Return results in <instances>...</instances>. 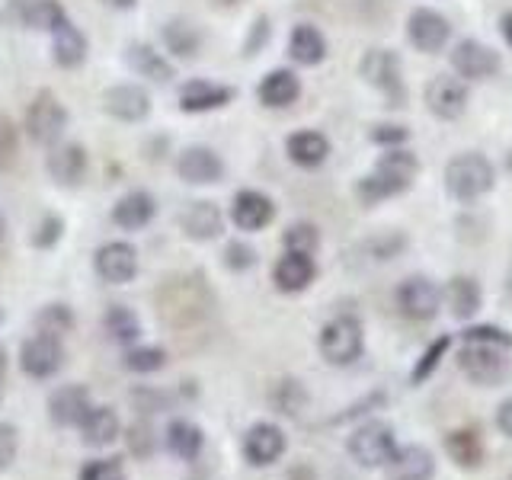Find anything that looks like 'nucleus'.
Segmentation results:
<instances>
[{
  "label": "nucleus",
  "mask_w": 512,
  "mask_h": 480,
  "mask_svg": "<svg viewBox=\"0 0 512 480\" xmlns=\"http://www.w3.org/2000/svg\"><path fill=\"white\" fill-rule=\"evenodd\" d=\"M154 212H157V202L151 192L132 189L116 202V208H112V221H116L122 231H141L151 224Z\"/></svg>",
  "instance_id": "nucleus-23"
},
{
  "label": "nucleus",
  "mask_w": 512,
  "mask_h": 480,
  "mask_svg": "<svg viewBox=\"0 0 512 480\" xmlns=\"http://www.w3.org/2000/svg\"><path fill=\"white\" fill-rule=\"evenodd\" d=\"M45 170L58 186L74 189L84 183V176H87V151L80 148V144H55L52 154L45 160Z\"/></svg>",
  "instance_id": "nucleus-15"
},
{
  "label": "nucleus",
  "mask_w": 512,
  "mask_h": 480,
  "mask_svg": "<svg viewBox=\"0 0 512 480\" xmlns=\"http://www.w3.org/2000/svg\"><path fill=\"white\" fill-rule=\"evenodd\" d=\"M442 292L429 276H410L397 285V308L410 320H432L439 314Z\"/></svg>",
  "instance_id": "nucleus-8"
},
{
  "label": "nucleus",
  "mask_w": 512,
  "mask_h": 480,
  "mask_svg": "<svg viewBox=\"0 0 512 480\" xmlns=\"http://www.w3.org/2000/svg\"><path fill=\"white\" fill-rule=\"evenodd\" d=\"M106 4H109V7H116V10H132V7L138 4V0H106Z\"/></svg>",
  "instance_id": "nucleus-50"
},
{
  "label": "nucleus",
  "mask_w": 512,
  "mask_h": 480,
  "mask_svg": "<svg viewBox=\"0 0 512 480\" xmlns=\"http://www.w3.org/2000/svg\"><path fill=\"white\" fill-rule=\"evenodd\" d=\"M103 327L109 333V340H116L122 346L135 343L141 336V320L132 308H125V304H112V308L106 311L103 317Z\"/></svg>",
  "instance_id": "nucleus-34"
},
{
  "label": "nucleus",
  "mask_w": 512,
  "mask_h": 480,
  "mask_svg": "<svg viewBox=\"0 0 512 480\" xmlns=\"http://www.w3.org/2000/svg\"><path fill=\"white\" fill-rule=\"evenodd\" d=\"M407 39L416 45V52L436 55L448 45V39H452V26H448V20L442 13L420 7V10H413L410 20H407Z\"/></svg>",
  "instance_id": "nucleus-11"
},
{
  "label": "nucleus",
  "mask_w": 512,
  "mask_h": 480,
  "mask_svg": "<svg viewBox=\"0 0 512 480\" xmlns=\"http://www.w3.org/2000/svg\"><path fill=\"white\" fill-rule=\"evenodd\" d=\"M180 224H183L186 237L202 240V244H205V240L221 237V231H224V215H221V208L215 202H192L186 212H183Z\"/></svg>",
  "instance_id": "nucleus-27"
},
{
  "label": "nucleus",
  "mask_w": 512,
  "mask_h": 480,
  "mask_svg": "<svg viewBox=\"0 0 512 480\" xmlns=\"http://www.w3.org/2000/svg\"><path fill=\"white\" fill-rule=\"evenodd\" d=\"M317 346H320V356H324L330 365H352L362 356V346H365L362 324L349 314L333 317L330 324L320 330Z\"/></svg>",
  "instance_id": "nucleus-4"
},
{
  "label": "nucleus",
  "mask_w": 512,
  "mask_h": 480,
  "mask_svg": "<svg viewBox=\"0 0 512 480\" xmlns=\"http://www.w3.org/2000/svg\"><path fill=\"white\" fill-rule=\"evenodd\" d=\"M458 365L474 384H500L509 375V359L496 343H468L461 349Z\"/></svg>",
  "instance_id": "nucleus-6"
},
{
  "label": "nucleus",
  "mask_w": 512,
  "mask_h": 480,
  "mask_svg": "<svg viewBox=\"0 0 512 480\" xmlns=\"http://www.w3.org/2000/svg\"><path fill=\"white\" fill-rule=\"evenodd\" d=\"M80 480H128L119 458H96L80 468Z\"/></svg>",
  "instance_id": "nucleus-39"
},
{
  "label": "nucleus",
  "mask_w": 512,
  "mask_h": 480,
  "mask_svg": "<svg viewBox=\"0 0 512 480\" xmlns=\"http://www.w3.org/2000/svg\"><path fill=\"white\" fill-rule=\"evenodd\" d=\"M71 327H74V314L68 304H45V308L36 314V330L42 336H55V340H61Z\"/></svg>",
  "instance_id": "nucleus-36"
},
{
  "label": "nucleus",
  "mask_w": 512,
  "mask_h": 480,
  "mask_svg": "<svg viewBox=\"0 0 512 480\" xmlns=\"http://www.w3.org/2000/svg\"><path fill=\"white\" fill-rule=\"evenodd\" d=\"M224 4H234V0H224Z\"/></svg>",
  "instance_id": "nucleus-54"
},
{
  "label": "nucleus",
  "mask_w": 512,
  "mask_h": 480,
  "mask_svg": "<svg viewBox=\"0 0 512 480\" xmlns=\"http://www.w3.org/2000/svg\"><path fill=\"white\" fill-rule=\"evenodd\" d=\"M503 39H506V45L512 48V13L503 16Z\"/></svg>",
  "instance_id": "nucleus-49"
},
{
  "label": "nucleus",
  "mask_w": 512,
  "mask_h": 480,
  "mask_svg": "<svg viewBox=\"0 0 512 480\" xmlns=\"http://www.w3.org/2000/svg\"><path fill=\"white\" fill-rule=\"evenodd\" d=\"M452 68L458 77L468 80H487L500 71V55L493 52L490 45L477 42V39H461L452 52Z\"/></svg>",
  "instance_id": "nucleus-12"
},
{
  "label": "nucleus",
  "mask_w": 512,
  "mask_h": 480,
  "mask_svg": "<svg viewBox=\"0 0 512 480\" xmlns=\"http://www.w3.org/2000/svg\"><path fill=\"white\" fill-rule=\"evenodd\" d=\"M0 320H4V311H0Z\"/></svg>",
  "instance_id": "nucleus-55"
},
{
  "label": "nucleus",
  "mask_w": 512,
  "mask_h": 480,
  "mask_svg": "<svg viewBox=\"0 0 512 480\" xmlns=\"http://www.w3.org/2000/svg\"><path fill=\"white\" fill-rule=\"evenodd\" d=\"M448 346H452V340H448V336H442V340H436V343H432L429 349H426V356H423V362L420 365H416V372H413V381H423L429 372H432V368H436V362L445 356V349Z\"/></svg>",
  "instance_id": "nucleus-44"
},
{
  "label": "nucleus",
  "mask_w": 512,
  "mask_h": 480,
  "mask_svg": "<svg viewBox=\"0 0 512 480\" xmlns=\"http://www.w3.org/2000/svg\"><path fill=\"white\" fill-rule=\"evenodd\" d=\"M64 128H68V112L58 103V96H52L48 90H42L36 100L26 109V132L36 144H45V148H55L61 141Z\"/></svg>",
  "instance_id": "nucleus-5"
},
{
  "label": "nucleus",
  "mask_w": 512,
  "mask_h": 480,
  "mask_svg": "<svg viewBox=\"0 0 512 480\" xmlns=\"http://www.w3.org/2000/svg\"><path fill=\"white\" fill-rule=\"evenodd\" d=\"M93 269L103 282L125 285L138 276V250L125 240H109L93 253Z\"/></svg>",
  "instance_id": "nucleus-9"
},
{
  "label": "nucleus",
  "mask_w": 512,
  "mask_h": 480,
  "mask_svg": "<svg viewBox=\"0 0 512 480\" xmlns=\"http://www.w3.org/2000/svg\"><path fill=\"white\" fill-rule=\"evenodd\" d=\"M349 455L356 458L362 468H388L391 458L397 455V442H394V429L381 420L362 423L356 432L349 436Z\"/></svg>",
  "instance_id": "nucleus-3"
},
{
  "label": "nucleus",
  "mask_w": 512,
  "mask_h": 480,
  "mask_svg": "<svg viewBox=\"0 0 512 480\" xmlns=\"http://www.w3.org/2000/svg\"><path fill=\"white\" fill-rule=\"evenodd\" d=\"M0 400H4V378H0Z\"/></svg>",
  "instance_id": "nucleus-53"
},
{
  "label": "nucleus",
  "mask_w": 512,
  "mask_h": 480,
  "mask_svg": "<svg viewBox=\"0 0 512 480\" xmlns=\"http://www.w3.org/2000/svg\"><path fill=\"white\" fill-rule=\"evenodd\" d=\"M90 407V391L84 384H64L48 397V420L58 426H80Z\"/></svg>",
  "instance_id": "nucleus-17"
},
{
  "label": "nucleus",
  "mask_w": 512,
  "mask_h": 480,
  "mask_svg": "<svg viewBox=\"0 0 512 480\" xmlns=\"http://www.w3.org/2000/svg\"><path fill=\"white\" fill-rule=\"evenodd\" d=\"M125 61H128V68H132L135 74L148 77V80H157V84H170V77H173L170 61L160 52H154L151 45H144V42L128 45L125 48Z\"/></svg>",
  "instance_id": "nucleus-30"
},
{
  "label": "nucleus",
  "mask_w": 512,
  "mask_h": 480,
  "mask_svg": "<svg viewBox=\"0 0 512 480\" xmlns=\"http://www.w3.org/2000/svg\"><path fill=\"white\" fill-rule=\"evenodd\" d=\"M359 71L372 87L391 96H400V58L394 52L372 48V52H365V58L359 61Z\"/></svg>",
  "instance_id": "nucleus-20"
},
{
  "label": "nucleus",
  "mask_w": 512,
  "mask_h": 480,
  "mask_svg": "<svg viewBox=\"0 0 512 480\" xmlns=\"http://www.w3.org/2000/svg\"><path fill=\"white\" fill-rule=\"evenodd\" d=\"M285 455V432L276 423H253L244 436V458L253 468H269Z\"/></svg>",
  "instance_id": "nucleus-13"
},
{
  "label": "nucleus",
  "mask_w": 512,
  "mask_h": 480,
  "mask_svg": "<svg viewBox=\"0 0 512 480\" xmlns=\"http://www.w3.org/2000/svg\"><path fill=\"white\" fill-rule=\"evenodd\" d=\"M256 263V250L250 244H240V240H231L228 250H224V266L234 272H244Z\"/></svg>",
  "instance_id": "nucleus-41"
},
{
  "label": "nucleus",
  "mask_w": 512,
  "mask_h": 480,
  "mask_svg": "<svg viewBox=\"0 0 512 480\" xmlns=\"http://www.w3.org/2000/svg\"><path fill=\"white\" fill-rule=\"evenodd\" d=\"M16 452H20V429L13 423H0V474L16 461Z\"/></svg>",
  "instance_id": "nucleus-40"
},
{
  "label": "nucleus",
  "mask_w": 512,
  "mask_h": 480,
  "mask_svg": "<svg viewBox=\"0 0 512 480\" xmlns=\"http://www.w3.org/2000/svg\"><path fill=\"white\" fill-rule=\"evenodd\" d=\"M61 231H64V221L58 215H45L42 224H39V231H36V237H32V244H36L39 250L55 247L58 240H61Z\"/></svg>",
  "instance_id": "nucleus-42"
},
{
  "label": "nucleus",
  "mask_w": 512,
  "mask_h": 480,
  "mask_svg": "<svg viewBox=\"0 0 512 480\" xmlns=\"http://www.w3.org/2000/svg\"><path fill=\"white\" fill-rule=\"evenodd\" d=\"M288 52H292L295 64H304V68H314L327 58V39L324 32L311 23H298L292 29V42H288Z\"/></svg>",
  "instance_id": "nucleus-28"
},
{
  "label": "nucleus",
  "mask_w": 512,
  "mask_h": 480,
  "mask_svg": "<svg viewBox=\"0 0 512 480\" xmlns=\"http://www.w3.org/2000/svg\"><path fill=\"white\" fill-rule=\"evenodd\" d=\"M103 106L119 122H141L151 112V96L138 84H119L103 93Z\"/></svg>",
  "instance_id": "nucleus-19"
},
{
  "label": "nucleus",
  "mask_w": 512,
  "mask_h": 480,
  "mask_svg": "<svg viewBox=\"0 0 512 480\" xmlns=\"http://www.w3.org/2000/svg\"><path fill=\"white\" fill-rule=\"evenodd\" d=\"M7 234V221H4V215H0V237Z\"/></svg>",
  "instance_id": "nucleus-52"
},
{
  "label": "nucleus",
  "mask_w": 512,
  "mask_h": 480,
  "mask_svg": "<svg viewBox=\"0 0 512 480\" xmlns=\"http://www.w3.org/2000/svg\"><path fill=\"white\" fill-rule=\"evenodd\" d=\"M272 218H276V205L266 192L240 189L231 202V221L240 231H263L266 224H272Z\"/></svg>",
  "instance_id": "nucleus-14"
},
{
  "label": "nucleus",
  "mask_w": 512,
  "mask_h": 480,
  "mask_svg": "<svg viewBox=\"0 0 512 480\" xmlns=\"http://www.w3.org/2000/svg\"><path fill=\"white\" fill-rule=\"evenodd\" d=\"M128 448H132L138 458H148L154 452V432L148 423H135L128 429Z\"/></svg>",
  "instance_id": "nucleus-43"
},
{
  "label": "nucleus",
  "mask_w": 512,
  "mask_h": 480,
  "mask_svg": "<svg viewBox=\"0 0 512 480\" xmlns=\"http://www.w3.org/2000/svg\"><path fill=\"white\" fill-rule=\"evenodd\" d=\"M20 368L29 378H55L64 368V346L55 336H32L20 349Z\"/></svg>",
  "instance_id": "nucleus-10"
},
{
  "label": "nucleus",
  "mask_w": 512,
  "mask_h": 480,
  "mask_svg": "<svg viewBox=\"0 0 512 480\" xmlns=\"http://www.w3.org/2000/svg\"><path fill=\"white\" fill-rule=\"evenodd\" d=\"M234 100V90L224 84H212V80H189L180 90V109L183 112H212Z\"/></svg>",
  "instance_id": "nucleus-24"
},
{
  "label": "nucleus",
  "mask_w": 512,
  "mask_h": 480,
  "mask_svg": "<svg viewBox=\"0 0 512 480\" xmlns=\"http://www.w3.org/2000/svg\"><path fill=\"white\" fill-rule=\"evenodd\" d=\"M416 173H420V160H416L413 151H407V148H388V154H381L375 170L359 180L356 196L365 205L394 199V196H400V192L410 189V183L416 180Z\"/></svg>",
  "instance_id": "nucleus-1"
},
{
  "label": "nucleus",
  "mask_w": 512,
  "mask_h": 480,
  "mask_svg": "<svg viewBox=\"0 0 512 480\" xmlns=\"http://www.w3.org/2000/svg\"><path fill=\"white\" fill-rule=\"evenodd\" d=\"M372 141L388 144V148H397V144L407 141V128L404 125H378L372 132Z\"/></svg>",
  "instance_id": "nucleus-46"
},
{
  "label": "nucleus",
  "mask_w": 512,
  "mask_h": 480,
  "mask_svg": "<svg viewBox=\"0 0 512 480\" xmlns=\"http://www.w3.org/2000/svg\"><path fill=\"white\" fill-rule=\"evenodd\" d=\"M423 100L429 106V112L442 122H455L464 116V109H468V84H464L461 77H452V74H439L432 77L426 84V93Z\"/></svg>",
  "instance_id": "nucleus-7"
},
{
  "label": "nucleus",
  "mask_w": 512,
  "mask_h": 480,
  "mask_svg": "<svg viewBox=\"0 0 512 480\" xmlns=\"http://www.w3.org/2000/svg\"><path fill=\"white\" fill-rule=\"evenodd\" d=\"M266 39H269V20H266V16H260V20L253 23V36L247 42V55H256V48L266 45Z\"/></svg>",
  "instance_id": "nucleus-47"
},
{
  "label": "nucleus",
  "mask_w": 512,
  "mask_h": 480,
  "mask_svg": "<svg viewBox=\"0 0 512 480\" xmlns=\"http://www.w3.org/2000/svg\"><path fill=\"white\" fill-rule=\"evenodd\" d=\"M468 343H496V346H512V336L500 327H471L464 333Z\"/></svg>",
  "instance_id": "nucleus-45"
},
{
  "label": "nucleus",
  "mask_w": 512,
  "mask_h": 480,
  "mask_svg": "<svg viewBox=\"0 0 512 480\" xmlns=\"http://www.w3.org/2000/svg\"><path fill=\"white\" fill-rule=\"evenodd\" d=\"M164 442H167V452L176 455L180 461H192L205 445L202 429L192 423V420H173L164 432Z\"/></svg>",
  "instance_id": "nucleus-31"
},
{
  "label": "nucleus",
  "mask_w": 512,
  "mask_h": 480,
  "mask_svg": "<svg viewBox=\"0 0 512 480\" xmlns=\"http://www.w3.org/2000/svg\"><path fill=\"white\" fill-rule=\"evenodd\" d=\"M282 244H285V250H298V253L314 256V250L320 247V234H317L314 224L298 221V224H292V228L282 234Z\"/></svg>",
  "instance_id": "nucleus-38"
},
{
  "label": "nucleus",
  "mask_w": 512,
  "mask_h": 480,
  "mask_svg": "<svg viewBox=\"0 0 512 480\" xmlns=\"http://www.w3.org/2000/svg\"><path fill=\"white\" fill-rule=\"evenodd\" d=\"M317 276V266L308 253L298 250H285V256H279V263L272 266V282H276L279 292L285 295H298L304 292Z\"/></svg>",
  "instance_id": "nucleus-16"
},
{
  "label": "nucleus",
  "mask_w": 512,
  "mask_h": 480,
  "mask_svg": "<svg viewBox=\"0 0 512 480\" xmlns=\"http://www.w3.org/2000/svg\"><path fill=\"white\" fill-rule=\"evenodd\" d=\"M176 173L192 186H208V183H218L224 176V160L212 148L196 144V148H186L180 154V160H176Z\"/></svg>",
  "instance_id": "nucleus-18"
},
{
  "label": "nucleus",
  "mask_w": 512,
  "mask_h": 480,
  "mask_svg": "<svg viewBox=\"0 0 512 480\" xmlns=\"http://www.w3.org/2000/svg\"><path fill=\"white\" fill-rule=\"evenodd\" d=\"M55 36V61L61 64V68H77V64H84L87 58V36L80 32L71 20L64 23L61 29L52 32Z\"/></svg>",
  "instance_id": "nucleus-32"
},
{
  "label": "nucleus",
  "mask_w": 512,
  "mask_h": 480,
  "mask_svg": "<svg viewBox=\"0 0 512 480\" xmlns=\"http://www.w3.org/2000/svg\"><path fill=\"white\" fill-rule=\"evenodd\" d=\"M391 480H429L436 474V458L423 445H404L388 464Z\"/></svg>",
  "instance_id": "nucleus-26"
},
{
  "label": "nucleus",
  "mask_w": 512,
  "mask_h": 480,
  "mask_svg": "<svg viewBox=\"0 0 512 480\" xmlns=\"http://www.w3.org/2000/svg\"><path fill=\"white\" fill-rule=\"evenodd\" d=\"M445 189L458 202H474L493 189V164L477 151L458 154L445 167Z\"/></svg>",
  "instance_id": "nucleus-2"
},
{
  "label": "nucleus",
  "mask_w": 512,
  "mask_h": 480,
  "mask_svg": "<svg viewBox=\"0 0 512 480\" xmlns=\"http://www.w3.org/2000/svg\"><path fill=\"white\" fill-rule=\"evenodd\" d=\"M445 298H448V308H452V314L458 320H468L480 311V285L468 276H455L452 282H448L445 288Z\"/></svg>",
  "instance_id": "nucleus-33"
},
{
  "label": "nucleus",
  "mask_w": 512,
  "mask_h": 480,
  "mask_svg": "<svg viewBox=\"0 0 512 480\" xmlns=\"http://www.w3.org/2000/svg\"><path fill=\"white\" fill-rule=\"evenodd\" d=\"M298 96H301V80L288 68L269 71L260 80V87H256V100H260L266 109H285V106H292Z\"/></svg>",
  "instance_id": "nucleus-22"
},
{
  "label": "nucleus",
  "mask_w": 512,
  "mask_h": 480,
  "mask_svg": "<svg viewBox=\"0 0 512 480\" xmlns=\"http://www.w3.org/2000/svg\"><path fill=\"white\" fill-rule=\"evenodd\" d=\"M285 151H288V160L298 164L301 170H314L330 157V141L327 135L314 132V128H304V132H295L285 141Z\"/></svg>",
  "instance_id": "nucleus-25"
},
{
  "label": "nucleus",
  "mask_w": 512,
  "mask_h": 480,
  "mask_svg": "<svg viewBox=\"0 0 512 480\" xmlns=\"http://www.w3.org/2000/svg\"><path fill=\"white\" fill-rule=\"evenodd\" d=\"M10 7L16 20L39 32H55L68 23V13L58 0H10Z\"/></svg>",
  "instance_id": "nucleus-21"
},
{
  "label": "nucleus",
  "mask_w": 512,
  "mask_h": 480,
  "mask_svg": "<svg viewBox=\"0 0 512 480\" xmlns=\"http://www.w3.org/2000/svg\"><path fill=\"white\" fill-rule=\"evenodd\" d=\"M496 426H500L503 436H509V439H512V397H509V400H503L500 410H496Z\"/></svg>",
  "instance_id": "nucleus-48"
},
{
  "label": "nucleus",
  "mask_w": 512,
  "mask_h": 480,
  "mask_svg": "<svg viewBox=\"0 0 512 480\" xmlns=\"http://www.w3.org/2000/svg\"><path fill=\"white\" fill-rule=\"evenodd\" d=\"M164 45H167V52H173L176 58H196L199 45H202V36H199V29L192 26V23L170 20L164 26Z\"/></svg>",
  "instance_id": "nucleus-35"
},
{
  "label": "nucleus",
  "mask_w": 512,
  "mask_h": 480,
  "mask_svg": "<svg viewBox=\"0 0 512 480\" xmlns=\"http://www.w3.org/2000/svg\"><path fill=\"white\" fill-rule=\"evenodd\" d=\"M119 413L112 407H90V413L84 416V423H80V436L90 448H103V445H112L119 439Z\"/></svg>",
  "instance_id": "nucleus-29"
},
{
  "label": "nucleus",
  "mask_w": 512,
  "mask_h": 480,
  "mask_svg": "<svg viewBox=\"0 0 512 480\" xmlns=\"http://www.w3.org/2000/svg\"><path fill=\"white\" fill-rule=\"evenodd\" d=\"M167 365V352L160 346H135L125 352V368L128 372H138V375H151L157 368Z\"/></svg>",
  "instance_id": "nucleus-37"
},
{
  "label": "nucleus",
  "mask_w": 512,
  "mask_h": 480,
  "mask_svg": "<svg viewBox=\"0 0 512 480\" xmlns=\"http://www.w3.org/2000/svg\"><path fill=\"white\" fill-rule=\"evenodd\" d=\"M7 375V352H4V346H0V378Z\"/></svg>",
  "instance_id": "nucleus-51"
}]
</instances>
